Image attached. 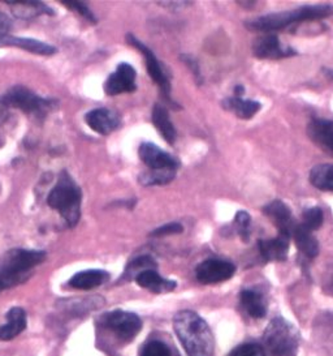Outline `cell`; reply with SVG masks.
<instances>
[{
	"label": "cell",
	"instance_id": "ac0fdd59",
	"mask_svg": "<svg viewBox=\"0 0 333 356\" xmlns=\"http://www.w3.org/2000/svg\"><path fill=\"white\" fill-rule=\"evenodd\" d=\"M221 106L224 110H227L229 113H233L239 119L244 120H249L253 119V116L257 115L262 108V105L257 101L253 99H244L239 97H227L225 99H223Z\"/></svg>",
	"mask_w": 333,
	"mask_h": 356
},
{
	"label": "cell",
	"instance_id": "5b68a950",
	"mask_svg": "<svg viewBox=\"0 0 333 356\" xmlns=\"http://www.w3.org/2000/svg\"><path fill=\"white\" fill-rule=\"evenodd\" d=\"M0 101L6 107L19 108L25 114H29L34 118H44L58 106L55 99L43 98L21 85L10 88V90L3 95Z\"/></svg>",
	"mask_w": 333,
	"mask_h": 356
},
{
	"label": "cell",
	"instance_id": "83f0119b",
	"mask_svg": "<svg viewBox=\"0 0 333 356\" xmlns=\"http://www.w3.org/2000/svg\"><path fill=\"white\" fill-rule=\"evenodd\" d=\"M324 222V213L319 207H312L303 210L302 225L310 231L319 230Z\"/></svg>",
	"mask_w": 333,
	"mask_h": 356
},
{
	"label": "cell",
	"instance_id": "1f68e13d",
	"mask_svg": "<svg viewBox=\"0 0 333 356\" xmlns=\"http://www.w3.org/2000/svg\"><path fill=\"white\" fill-rule=\"evenodd\" d=\"M62 4L67 6L68 8H71L72 11L80 13L83 17L90 22L95 24L96 19L94 17L93 12L90 11V8L86 6L85 1H77V0H62Z\"/></svg>",
	"mask_w": 333,
	"mask_h": 356
},
{
	"label": "cell",
	"instance_id": "2e32d148",
	"mask_svg": "<svg viewBox=\"0 0 333 356\" xmlns=\"http://www.w3.org/2000/svg\"><path fill=\"white\" fill-rule=\"evenodd\" d=\"M307 135L316 145L333 153V120L314 118L307 124Z\"/></svg>",
	"mask_w": 333,
	"mask_h": 356
},
{
	"label": "cell",
	"instance_id": "30bf717a",
	"mask_svg": "<svg viewBox=\"0 0 333 356\" xmlns=\"http://www.w3.org/2000/svg\"><path fill=\"white\" fill-rule=\"evenodd\" d=\"M234 264L219 259H208L198 265L196 277L198 281L203 284H215L228 281L234 275Z\"/></svg>",
	"mask_w": 333,
	"mask_h": 356
},
{
	"label": "cell",
	"instance_id": "9c48e42d",
	"mask_svg": "<svg viewBox=\"0 0 333 356\" xmlns=\"http://www.w3.org/2000/svg\"><path fill=\"white\" fill-rule=\"evenodd\" d=\"M253 54L258 59L267 60H279L284 58H291L296 55V51L291 46L284 44L276 34H263L253 43Z\"/></svg>",
	"mask_w": 333,
	"mask_h": 356
},
{
	"label": "cell",
	"instance_id": "9a60e30c",
	"mask_svg": "<svg viewBox=\"0 0 333 356\" xmlns=\"http://www.w3.org/2000/svg\"><path fill=\"white\" fill-rule=\"evenodd\" d=\"M258 251L264 261H285L291 248V236L281 234L273 239L258 241Z\"/></svg>",
	"mask_w": 333,
	"mask_h": 356
},
{
	"label": "cell",
	"instance_id": "4316f807",
	"mask_svg": "<svg viewBox=\"0 0 333 356\" xmlns=\"http://www.w3.org/2000/svg\"><path fill=\"white\" fill-rule=\"evenodd\" d=\"M176 177V170H147L138 177L142 186H164Z\"/></svg>",
	"mask_w": 333,
	"mask_h": 356
},
{
	"label": "cell",
	"instance_id": "f1b7e54d",
	"mask_svg": "<svg viewBox=\"0 0 333 356\" xmlns=\"http://www.w3.org/2000/svg\"><path fill=\"white\" fill-rule=\"evenodd\" d=\"M233 227L242 241H249L251 235V217L246 210H239L236 213Z\"/></svg>",
	"mask_w": 333,
	"mask_h": 356
},
{
	"label": "cell",
	"instance_id": "52a82bcc",
	"mask_svg": "<svg viewBox=\"0 0 333 356\" xmlns=\"http://www.w3.org/2000/svg\"><path fill=\"white\" fill-rule=\"evenodd\" d=\"M101 324L114 332L124 342H129L142 329V321L135 314L126 311H114L105 314L101 318Z\"/></svg>",
	"mask_w": 333,
	"mask_h": 356
},
{
	"label": "cell",
	"instance_id": "277c9868",
	"mask_svg": "<svg viewBox=\"0 0 333 356\" xmlns=\"http://www.w3.org/2000/svg\"><path fill=\"white\" fill-rule=\"evenodd\" d=\"M47 257L44 251L12 250L0 264V281L7 287L24 281L25 274L38 266Z\"/></svg>",
	"mask_w": 333,
	"mask_h": 356
},
{
	"label": "cell",
	"instance_id": "603a6c76",
	"mask_svg": "<svg viewBox=\"0 0 333 356\" xmlns=\"http://www.w3.org/2000/svg\"><path fill=\"white\" fill-rule=\"evenodd\" d=\"M151 119H153V123L156 129L159 131V134L163 136L168 144L173 145L176 141V129L169 119V114H168L166 107L160 105L154 106Z\"/></svg>",
	"mask_w": 333,
	"mask_h": 356
},
{
	"label": "cell",
	"instance_id": "8fae6325",
	"mask_svg": "<svg viewBox=\"0 0 333 356\" xmlns=\"http://www.w3.org/2000/svg\"><path fill=\"white\" fill-rule=\"evenodd\" d=\"M135 77H137V72L133 65L129 63L119 64L114 74L108 76L104 84V93L110 97H114L121 93H133L137 89Z\"/></svg>",
	"mask_w": 333,
	"mask_h": 356
},
{
	"label": "cell",
	"instance_id": "d590c367",
	"mask_svg": "<svg viewBox=\"0 0 333 356\" xmlns=\"http://www.w3.org/2000/svg\"><path fill=\"white\" fill-rule=\"evenodd\" d=\"M10 28H12V22L10 17L6 13L0 12V34H8Z\"/></svg>",
	"mask_w": 333,
	"mask_h": 356
},
{
	"label": "cell",
	"instance_id": "6da1fadb",
	"mask_svg": "<svg viewBox=\"0 0 333 356\" xmlns=\"http://www.w3.org/2000/svg\"><path fill=\"white\" fill-rule=\"evenodd\" d=\"M173 327L187 356H212L215 339L200 316L193 311H181L173 318Z\"/></svg>",
	"mask_w": 333,
	"mask_h": 356
},
{
	"label": "cell",
	"instance_id": "d6986e66",
	"mask_svg": "<svg viewBox=\"0 0 333 356\" xmlns=\"http://www.w3.org/2000/svg\"><path fill=\"white\" fill-rule=\"evenodd\" d=\"M291 239L296 243V247L306 259L312 260L319 254V243L312 235V231L306 229L302 223H298L296 230L291 234Z\"/></svg>",
	"mask_w": 333,
	"mask_h": 356
},
{
	"label": "cell",
	"instance_id": "4fadbf2b",
	"mask_svg": "<svg viewBox=\"0 0 333 356\" xmlns=\"http://www.w3.org/2000/svg\"><path fill=\"white\" fill-rule=\"evenodd\" d=\"M263 213L278 227L279 232L291 236V234L296 230L298 222L294 220L291 208L282 200H273L268 202L263 208Z\"/></svg>",
	"mask_w": 333,
	"mask_h": 356
},
{
	"label": "cell",
	"instance_id": "ab89813d",
	"mask_svg": "<svg viewBox=\"0 0 333 356\" xmlns=\"http://www.w3.org/2000/svg\"><path fill=\"white\" fill-rule=\"evenodd\" d=\"M4 107H6V106L3 105L1 101H0V120H1L3 116H4Z\"/></svg>",
	"mask_w": 333,
	"mask_h": 356
},
{
	"label": "cell",
	"instance_id": "ffe728a7",
	"mask_svg": "<svg viewBox=\"0 0 333 356\" xmlns=\"http://www.w3.org/2000/svg\"><path fill=\"white\" fill-rule=\"evenodd\" d=\"M135 282L138 283V286L156 293H169V291L176 289L175 281H171V280H166V278L160 277L155 269H150V270L139 273L135 277Z\"/></svg>",
	"mask_w": 333,
	"mask_h": 356
},
{
	"label": "cell",
	"instance_id": "7a4b0ae2",
	"mask_svg": "<svg viewBox=\"0 0 333 356\" xmlns=\"http://www.w3.org/2000/svg\"><path fill=\"white\" fill-rule=\"evenodd\" d=\"M333 6L331 4H315L303 6L289 11L275 12L270 15L259 16L245 22V26L253 32L270 33L280 31L294 22H314L331 17Z\"/></svg>",
	"mask_w": 333,
	"mask_h": 356
},
{
	"label": "cell",
	"instance_id": "ba28073f",
	"mask_svg": "<svg viewBox=\"0 0 333 356\" xmlns=\"http://www.w3.org/2000/svg\"><path fill=\"white\" fill-rule=\"evenodd\" d=\"M126 41L130 46L135 47L138 51H141V54L144 55L146 68H147V72L150 74V77L155 81L156 84L159 85L160 90L163 92V95H166V98H169L171 81H169V77L166 74L163 65L156 59L155 54L153 53L146 44H144L141 41H138L132 33L126 34Z\"/></svg>",
	"mask_w": 333,
	"mask_h": 356
},
{
	"label": "cell",
	"instance_id": "60d3db41",
	"mask_svg": "<svg viewBox=\"0 0 333 356\" xmlns=\"http://www.w3.org/2000/svg\"><path fill=\"white\" fill-rule=\"evenodd\" d=\"M3 289H6V286H4V284H3V283H1V281H0V291H1V290H3Z\"/></svg>",
	"mask_w": 333,
	"mask_h": 356
},
{
	"label": "cell",
	"instance_id": "5bb4252c",
	"mask_svg": "<svg viewBox=\"0 0 333 356\" xmlns=\"http://www.w3.org/2000/svg\"><path fill=\"white\" fill-rule=\"evenodd\" d=\"M86 124L93 129L94 132L107 136L114 132L121 126L120 115L110 108H95L89 111L85 116Z\"/></svg>",
	"mask_w": 333,
	"mask_h": 356
},
{
	"label": "cell",
	"instance_id": "d6a6232c",
	"mask_svg": "<svg viewBox=\"0 0 333 356\" xmlns=\"http://www.w3.org/2000/svg\"><path fill=\"white\" fill-rule=\"evenodd\" d=\"M229 356H266L264 350L257 343H244L232 350Z\"/></svg>",
	"mask_w": 333,
	"mask_h": 356
},
{
	"label": "cell",
	"instance_id": "7402d4cb",
	"mask_svg": "<svg viewBox=\"0 0 333 356\" xmlns=\"http://www.w3.org/2000/svg\"><path fill=\"white\" fill-rule=\"evenodd\" d=\"M7 320H8V323L0 327V339L1 341H10L15 337L20 334L21 332L25 330L26 312L20 307H15L7 314Z\"/></svg>",
	"mask_w": 333,
	"mask_h": 356
},
{
	"label": "cell",
	"instance_id": "74e56055",
	"mask_svg": "<svg viewBox=\"0 0 333 356\" xmlns=\"http://www.w3.org/2000/svg\"><path fill=\"white\" fill-rule=\"evenodd\" d=\"M322 71L324 72L325 77H327L328 80L333 81V70H330V68H323Z\"/></svg>",
	"mask_w": 333,
	"mask_h": 356
},
{
	"label": "cell",
	"instance_id": "cb8c5ba5",
	"mask_svg": "<svg viewBox=\"0 0 333 356\" xmlns=\"http://www.w3.org/2000/svg\"><path fill=\"white\" fill-rule=\"evenodd\" d=\"M241 304L246 314L254 318H262L267 314V303L262 293L255 290H244L241 293Z\"/></svg>",
	"mask_w": 333,
	"mask_h": 356
},
{
	"label": "cell",
	"instance_id": "f35d334b",
	"mask_svg": "<svg viewBox=\"0 0 333 356\" xmlns=\"http://www.w3.org/2000/svg\"><path fill=\"white\" fill-rule=\"evenodd\" d=\"M7 37L8 34H0V47H7Z\"/></svg>",
	"mask_w": 333,
	"mask_h": 356
},
{
	"label": "cell",
	"instance_id": "8992f818",
	"mask_svg": "<svg viewBox=\"0 0 333 356\" xmlns=\"http://www.w3.org/2000/svg\"><path fill=\"white\" fill-rule=\"evenodd\" d=\"M264 343L273 356H288L298 346V333L287 320L276 317L264 332Z\"/></svg>",
	"mask_w": 333,
	"mask_h": 356
},
{
	"label": "cell",
	"instance_id": "e575fe53",
	"mask_svg": "<svg viewBox=\"0 0 333 356\" xmlns=\"http://www.w3.org/2000/svg\"><path fill=\"white\" fill-rule=\"evenodd\" d=\"M181 59H182V60L187 64V67L193 71V74H194L198 84H200V83H202V76H200V72H199V65H198L197 60H196L193 56H189V55L181 56Z\"/></svg>",
	"mask_w": 333,
	"mask_h": 356
},
{
	"label": "cell",
	"instance_id": "7c38bea8",
	"mask_svg": "<svg viewBox=\"0 0 333 356\" xmlns=\"http://www.w3.org/2000/svg\"><path fill=\"white\" fill-rule=\"evenodd\" d=\"M138 154L141 161L145 163L148 170H176L180 168V161L172 154L162 150L153 143H144Z\"/></svg>",
	"mask_w": 333,
	"mask_h": 356
},
{
	"label": "cell",
	"instance_id": "484cf974",
	"mask_svg": "<svg viewBox=\"0 0 333 356\" xmlns=\"http://www.w3.org/2000/svg\"><path fill=\"white\" fill-rule=\"evenodd\" d=\"M310 183L315 188L333 192V165L321 163L310 170Z\"/></svg>",
	"mask_w": 333,
	"mask_h": 356
},
{
	"label": "cell",
	"instance_id": "e0dca14e",
	"mask_svg": "<svg viewBox=\"0 0 333 356\" xmlns=\"http://www.w3.org/2000/svg\"><path fill=\"white\" fill-rule=\"evenodd\" d=\"M13 15L20 19H31L41 15H53L51 8L43 1L35 0H6Z\"/></svg>",
	"mask_w": 333,
	"mask_h": 356
},
{
	"label": "cell",
	"instance_id": "44dd1931",
	"mask_svg": "<svg viewBox=\"0 0 333 356\" xmlns=\"http://www.w3.org/2000/svg\"><path fill=\"white\" fill-rule=\"evenodd\" d=\"M110 280V274L105 270L92 269L74 274L69 280V286L76 290H93L102 286Z\"/></svg>",
	"mask_w": 333,
	"mask_h": 356
},
{
	"label": "cell",
	"instance_id": "836d02e7",
	"mask_svg": "<svg viewBox=\"0 0 333 356\" xmlns=\"http://www.w3.org/2000/svg\"><path fill=\"white\" fill-rule=\"evenodd\" d=\"M184 231V226L178 222H171L166 223L164 226L156 229L150 234V236L153 238H163V236H169V235H177L181 234Z\"/></svg>",
	"mask_w": 333,
	"mask_h": 356
},
{
	"label": "cell",
	"instance_id": "3957f363",
	"mask_svg": "<svg viewBox=\"0 0 333 356\" xmlns=\"http://www.w3.org/2000/svg\"><path fill=\"white\" fill-rule=\"evenodd\" d=\"M81 189L64 170L47 197V204L52 209L59 211L68 227H74L81 217Z\"/></svg>",
	"mask_w": 333,
	"mask_h": 356
},
{
	"label": "cell",
	"instance_id": "4dcf8cb0",
	"mask_svg": "<svg viewBox=\"0 0 333 356\" xmlns=\"http://www.w3.org/2000/svg\"><path fill=\"white\" fill-rule=\"evenodd\" d=\"M141 356H172L171 351L168 348V346L160 341H151L147 342L142 351H141Z\"/></svg>",
	"mask_w": 333,
	"mask_h": 356
},
{
	"label": "cell",
	"instance_id": "8d00e7d4",
	"mask_svg": "<svg viewBox=\"0 0 333 356\" xmlns=\"http://www.w3.org/2000/svg\"><path fill=\"white\" fill-rule=\"evenodd\" d=\"M244 95H245V88L242 85H236V88H234V97L242 98Z\"/></svg>",
	"mask_w": 333,
	"mask_h": 356
},
{
	"label": "cell",
	"instance_id": "d4e9b609",
	"mask_svg": "<svg viewBox=\"0 0 333 356\" xmlns=\"http://www.w3.org/2000/svg\"><path fill=\"white\" fill-rule=\"evenodd\" d=\"M7 47H19L22 50H26L29 53L37 54V55H53L56 53V47L49 43L41 42L38 40H31V38H21V37H13L8 35V42Z\"/></svg>",
	"mask_w": 333,
	"mask_h": 356
},
{
	"label": "cell",
	"instance_id": "f546056e",
	"mask_svg": "<svg viewBox=\"0 0 333 356\" xmlns=\"http://www.w3.org/2000/svg\"><path fill=\"white\" fill-rule=\"evenodd\" d=\"M150 269H156V262L151 256H141L138 259H135L132 262H129V265L126 266L125 270V277L130 278V277H137L139 273L150 270Z\"/></svg>",
	"mask_w": 333,
	"mask_h": 356
}]
</instances>
